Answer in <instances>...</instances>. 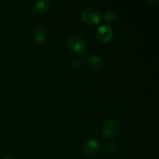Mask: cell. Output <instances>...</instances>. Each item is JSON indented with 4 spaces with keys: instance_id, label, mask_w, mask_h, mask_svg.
Instances as JSON below:
<instances>
[{
    "instance_id": "obj_1",
    "label": "cell",
    "mask_w": 159,
    "mask_h": 159,
    "mask_svg": "<svg viewBox=\"0 0 159 159\" xmlns=\"http://www.w3.org/2000/svg\"><path fill=\"white\" fill-rule=\"evenodd\" d=\"M82 20L89 24H97L101 20V15L97 9L93 6L85 8L82 12Z\"/></svg>"
},
{
    "instance_id": "obj_2",
    "label": "cell",
    "mask_w": 159,
    "mask_h": 159,
    "mask_svg": "<svg viewBox=\"0 0 159 159\" xmlns=\"http://www.w3.org/2000/svg\"><path fill=\"white\" fill-rule=\"evenodd\" d=\"M68 46L71 51L77 54H82L86 50V43L79 36H71L68 39Z\"/></svg>"
},
{
    "instance_id": "obj_3",
    "label": "cell",
    "mask_w": 159,
    "mask_h": 159,
    "mask_svg": "<svg viewBox=\"0 0 159 159\" xmlns=\"http://www.w3.org/2000/svg\"><path fill=\"white\" fill-rule=\"evenodd\" d=\"M118 124L116 120H110L103 124L102 127V133L107 138H113L118 132Z\"/></svg>"
},
{
    "instance_id": "obj_4",
    "label": "cell",
    "mask_w": 159,
    "mask_h": 159,
    "mask_svg": "<svg viewBox=\"0 0 159 159\" xmlns=\"http://www.w3.org/2000/svg\"><path fill=\"white\" fill-rule=\"evenodd\" d=\"M113 29L107 23H103V24L100 25L96 31V35H97L98 38L104 42L110 40L113 37Z\"/></svg>"
},
{
    "instance_id": "obj_5",
    "label": "cell",
    "mask_w": 159,
    "mask_h": 159,
    "mask_svg": "<svg viewBox=\"0 0 159 159\" xmlns=\"http://www.w3.org/2000/svg\"><path fill=\"white\" fill-rule=\"evenodd\" d=\"M99 149V143L96 139H90L84 144L83 151L86 155H92L96 154Z\"/></svg>"
},
{
    "instance_id": "obj_6",
    "label": "cell",
    "mask_w": 159,
    "mask_h": 159,
    "mask_svg": "<svg viewBox=\"0 0 159 159\" xmlns=\"http://www.w3.org/2000/svg\"><path fill=\"white\" fill-rule=\"evenodd\" d=\"M87 61L89 65L93 68H99L102 65L103 61L102 58L99 55V54H92L88 55L87 57Z\"/></svg>"
},
{
    "instance_id": "obj_7",
    "label": "cell",
    "mask_w": 159,
    "mask_h": 159,
    "mask_svg": "<svg viewBox=\"0 0 159 159\" xmlns=\"http://www.w3.org/2000/svg\"><path fill=\"white\" fill-rule=\"evenodd\" d=\"M49 8V2L46 0H39L34 6V10L37 14H43L47 12Z\"/></svg>"
},
{
    "instance_id": "obj_8",
    "label": "cell",
    "mask_w": 159,
    "mask_h": 159,
    "mask_svg": "<svg viewBox=\"0 0 159 159\" xmlns=\"http://www.w3.org/2000/svg\"><path fill=\"white\" fill-rule=\"evenodd\" d=\"M46 31L44 30L43 28L38 26V27H37L34 30V37H35V39L38 42L44 41L46 40Z\"/></svg>"
},
{
    "instance_id": "obj_9",
    "label": "cell",
    "mask_w": 159,
    "mask_h": 159,
    "mask_svg": "<svg viewBox=\"0 0 159 159\" xmlns=\"http://www.w3.org/2000/svg\"><path fill=\"white\" fill-rule=\"evenodd\" d=\"M116 16V14L113 11H107L105 14V19L107 20H110V21H113Z\"/></svg>"
},
{
    "instance_id": "obj_10",
    "label": "cell",
    "mask_w": 159,
    "mask_h": 159,
    "mask_svg": "<svg viewBox=\"0 0 159 159\" xmlns=\"http://www.w3.org/2000/svg\"><path fill=\"white\" fill-rule=\"evenodd\" d=\"M3 159H14V158H12V157H6V158H4Z\"/></svg>"
}]
</instances>
